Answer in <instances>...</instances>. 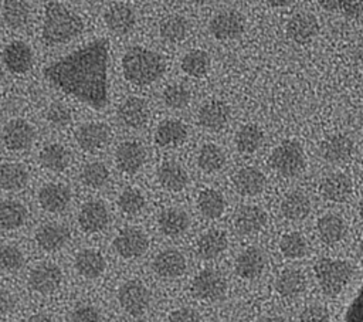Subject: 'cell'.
Listing matches in <instances>:
<instances>
[{"instance_id": "cell-3", "label": "cell", "mask_w": 363, "mask_h": 322, "mask_svg": "<svg viewBox=\"0 0 363 322\" xmlns=\"http://www.w3.org/2000/svg\"><path fill=\"white\" fill-rule=\"evenodd\" d=\"M84 30L82 18L58 1H50L44 10L43 41L47 45L65 44Z\"/></svg>"}, {"instance_id": "cell-14", "label": "cell", "mask_w": 363, "mask_h": 322, "mask_svg": "<svg viewBox=\"0 0 363 322\" xmlns=\"http://www.w3.org/2000/svg\"><path fill=\"white\" fill-rule=\"evenodd\" d=\"M104 21L112 33L123 35L133 30L136 24V16L130 6L125 3H113L105 10Z\"/></svg>"}, {"instance_id": "cell-7", "label": "cell", "mask_w": 363, "mask_h": 322, "mask_svg": "<svg viewBox=\"0 0 363 322\" xmlns=\"http://www.w3.org/2000/svg\"><path fill=\"white\" fill-rule=\"evenodd\" d=\"M227 284L223 275L214 270L200 271L191 284V292L196 298L204 301L220 299L225 292Z\"/></svg>"}, {"instance_id": "cell-30", "label": "cell", "mask_w": 363, "mask_h": 322, "mask_svg": "<svg viewBox=\"0 0 363 322\" xmlns=\"http://www.w3.org/2000/svg\"><path fill=\"white\" fill-rule=\"evenodd\" d=\"M74 265L79 275L92 279L99 277L105 271L106 264L101 252L91 248H85L77 254Z\"/></svg>"}, {"instance_id": "cell-39", "label": "cell", "mask_w": 363, "mask_h": 322, "mask_svg": "<svg viewBox=\"0 0 363 322\" xmlns=\"http://www.w3.org/2000/svg\"><path fill=\"white\" fill-rule=\"evenodd\" d=\"M159 33L160 37L169 43H180L186 38L189 33V23L184 17L179 14H172L160 21Z\"/></svg>"}, {"instance_id": "cell-20", "label": "cell", "mask_w": 363, "mask_h": 322, "mask_svg": "<svg viewBox=\"0 0 363 322\" xmlns=\"http://www.w3.org/2000/svg\"><path fill=\"white\" fill-rule=\"evenodd\" d=\"M69 240V230L64 224L45 223L35 231L37 244L45 251H57Z\"/></svg>"}, {"instance_id": "cell-37", "label": "cell", "mask_w": 363, "mask_h": 322, "mask_svg": "<svg viewBox=\"0 0 363 322\" xmlns=\"http://www.w3.org/2000/svg\"><path fill=\"white\" fill-rule=\"evenodd\" d=\"M40 162L51 172H61L69 163V152L60 143H48L40 152Z\"/></svg>"}, {"instance_id": "cell-24", "label": "cell", "mask_w": 363, "mask_h": 322, "mask_svg": "<svg viewBox=\"0 0 363 322\" xmlns=\"http://www.w3.org/2000/svg\"><path fill=\"white\" fill-rule=\"evenodd\" d=\"M265 268V255L257 247L244 250L235 261V271L244 279H254L262 274Z\"/></svg>"}, {"instance_id": "cell-35", "label": "cell", "mask_w": 363, "mask_h": 322, "mask_svg": "<svg viewBox=\"0 0 363 322\" xmlns=\"http://www.w3.org/2000/svg\"><path fill=\"white\" fill-rule=\"evenodd\" d=\"M318 233L322 241L333 244L340 241L346 234L345 221L336 214H325L318 220Z\"/></svg>"}, {"instance_id": "cell-22", "label": "cell", "mask_w": 363, "mask_h": 322, "mask_svg": "<svg viewBox=\"0 0 363 322\" xmlns=\"http://www.w3.org/2000/svg\"><path fill=\"white\" fill-rule=\"evenodd\" d=\"M71 200L69 189L64 184L50 183L41 187L38 191V201L40 206L50 213H60L67 209Z\"/></svg>"}, {"instance_id": "cell-61", "label": "cell", "mask_w": 363, "mask_h": 322, "mask_svg": "<svg viewBox=\"0 0 363 322\" xmlns=\"http://www.w3.org/2000/svg\"><path fill=\"white\" fill-rule=\"evenodd\" d=\"M359 254H360V257L363 258V240H362L360 244H359Z\"/></svg>"}, {"instance_id": "cell-43", "label": "cell", "mask_w": 363, "mask_h": 322, "mask_svg": "<svg viewBox=\"0 0 363 322\" xmlns=\"http://www.w3.org/2000/svg\"><path fill=\"white\" fill-rule=\"evenodd\" d=\"M264 142V132L257 125H245L235 135L237 149L242 153H252L259 149Z\"/></svg>"}, {"instance_id": "cell-58", "label": "cell", "mask_w": 363, "mask_h": 322, "mask_svg": "<svg viewBox=\"0 0 363 322\" xmlns=\"http://www.w3.org/2000/svg\"><path fill=\"white\" fill-rule=\"evenodd\" d=\"M268 4H271L272 7H284L291 4L294 0H267Z\"/></svg>"}, {"instance_id": "cell-8", "label": "cell", "mask_w": 363, "mask_h": 322, "mask_svg": "<svg viewBox=\"0 0 363 322\" xmlns=\"http://www.w3.org/2000/svg\"><path fill=\"white\" fill-rule=\"evenodd\" d=\"M210 33L217 40H233L244 33V17L235 10H224L217 13L208 24Z\"/></svg>"}, {"instance_id": "cell-56", "label": "cell", "mask_w": 363, "mask_h": 322, "mask_svg": "<svg viewBox=\"0 0 363 322\" xmlns=\"http://www.w3.org/2000/svg\"><path fill=\"white\" fill-rule=\"evenodd\" d=\"M16 299L11 292L0 288V315H6L14 309Z\"/></svg>"}, {"instance_id": "cell-38", "label": "cell", "mask_w": 363, "mask_h": 322, "mask_svg": "<svg viewBox=\"0 0 363 322\" xmlns=\"http://www.w3.org/2000/svg\"><path fill=\"white\" fill-rule=\"evenodd\" d=\"M28 173L20 163H3L0 166V187L4 190H20L27 184Z\"/></svg>"}, {"instance_id": "cell-49", "label": "cell", "mask_w": 363, "mask_h": 322, "mask_svg": "<svg viewBox=\"0 0 363 322\" xmlns=\"http://www.w3.org/2000/svg\"><path fill=\"white\" fill-rule=\"evenodd\" d=\"M24 264V257L21 251L14 245L0 247V270L6 272H14L20 270Z\"/></svg>"}, {"instance_id": "cell-46", "label": "cell", "mask_w": 363, "mask_h": 322, "mask_svg": "<svg viewBox=\"0 0 363 322\" xmlns=\"http://www.w3.org/2000/svg\"><path fill=\"white\" fill-rule=\"evenodd\" d=\"M108 177L109 172L106 166L101 162H91L81 172V180L84 182V184L92 189L102 187L106 183Z\"/></svg>"}, {"instance_id": "cell-9", "label": "cell", "mask_w": 363, "mask_h": 322, "mask_svg": "<svg viewBox=\"0 0 363 322\" xmlns=\"http://www.w3.org/2000/svg\"><path fill=\"white\" fill-rule=\"evenodd\" d=\"M149 241L146 234L135 227L123 228L113 240L115 251L123 258H136L146 252Z\"/></svg>"}, {"instance_id": "cell-52", "label": "cell", "mask_w": 363, "mask_h": 322, "mask_svg": "<svg viewBox=\"0 0 363 322\" xmlns=\"http://www.w3.org/2000/svg\"><path fill=\"white\" fill-rule=\"evenodd\" d=\"M346 321H363V287L360 288L357 296L352 301L350 306L346 311Z\"/></svg>"}, {"instance_id": "cell-57", "label": "cell", "mask_w": 363, "mask_h": 322, "mask_svg": "<svg viewBox=\"0 0 363 322\" xmlns=\"http://www.w3.org/2000/svg\"><path fill=\"white\" fill-rule=\"evenodd\" d=\"M318 3L326 11H337L340 9L342 0H318Z\"/></svg>"}, {"instance_id": "cell-54", "label": "cell", "mask_w": 363, "mask_h": 322, "mask_svg": "<svg viewBox=\"0 0 363 322\" xmlns=\"http://www.w3.org/2000/svg\"><path fill=\"white\" fill-rule=\"evenodd\" d=\"M339 10L346 17L356 18L363 13V0H342Z\"/></svg>"}, {"instance_id": "cell-18", "label": "cell", "mask_w": 363, "mask_h": 322, "mask_svg": "<svg viewBox=\"0 0 363 322\" xmlns=\"http://www.w3.org/2000/svg\"><path fill=\"white\" fill-rule=\"evenodd\" d=\"M109 221L108 209L99 200L86 201L78 214V223L86 233H96L106 227Z\"/></svg>"}, {"instance_id": "cell-55", "label": "cell", "mask_w": 363, "mask_h": 322, "mask_svg": "<svg viewBox=\"0 0 363 322\" xmlns=\"http://www.w3.org/2000/svg\"><path fill=\"white\" fill-rule=\"evenodd\" d=\"M201 316L191 308H179L169 315L172 322H187V321H200Z\"/></svg>"}, {"instance_id": "cell-60", "label": "cell", "mask_w": 363, "mask_h": 322, "mask_svg": "<svg viewBox=\"0 0 363 322\" xmlns=\"http://www.w3.org/2000/svg\"><path fill=\"white\" fill-rule=\"evenodd\" d=\"M359 213H360V217L363 218V199H362L360 203H359Z\"/></svg>"}, {"instance_id": "cell-51", "label": "cell", "mask_w": 363, "mask_h": 322, "mask_svg": "<svg viewBox=\"0 0 363 322\" xmlns=\"http://www.w3.org/2000/svg\"><path fill=\"white\" fill-rule=\"evenodd\" d=\"M71 321L77 322H91V321H101L99 311L92 305H81L75 308L71 313Z\"/></svg>"}, {"instance_id": "cell-6", "label": "cell", "mask_w": 363, "mask_h": 322, "mask_svg": "<svg viewBox=\"0 0 363 322\" xmlns=\"http://www.w3.org/2000/svg\"><path fill=\"white\" fill-rule=\"evenodd\" d=\"M118 299L123 311L132 316H140L146 312L150 304L149 289L138 281H128L121 285Z\"/></svg>"}, {"instance_id": "cell-15", "label": "cell", "mask_w": 363, "mask_h": 322, "mask_svg": "<svg viewBox=\"0 0 363 322\" xmlns=\"http://www.w3.org/2000/svg\"><path fill=\"white\" fill-rule=\"evenodd\" d=\"M118 167L129 174L136 173L146 160V150L138 140H126L121 143L115 153Z\"/></svg>"}, {"instance_id": "cell-50", "label": "cell", "mask_w": 363, "mask_h": 322, "mask_svg": "<svg viewBox=\"0 0 363 322\" xmlns=\"http://www.w3.org/2000/svg\"><path fill=\"white\" fill-rule=\"evenodd\" d=\"M45 116H47V121L55 128H64L69 125L72 119L69 108L61 102L51 104L45 112Z\"/></svg>"}, {"instance_id": "cell-53", "label": "cell", "mask_w": 363, "mask_h": 322, "mask_svg": "<svg viewBox=\"0 0 363 322\" xmlns=\"http://www.w3.org/2000/svg\"><path fill=\"white\" fill-rule=\"evenodd\" d=\"M302 321H328L329 312L320 305H311L301 313Z\"/></svg>"}, {"instance_id": "cell-13", "label": "cell", "mask_w": 363, "mask_h": 322, "mask_svg": "<svg viewBox=\"0 0 363 322\" xmlns=\"http://www.w3.org/2000/svg\"><path fill=\"white\" fill-rule=\"evenodd\" d=\"M35 132L24 119H11L3 129V142L10 150H23L31 146Z\"/></svg>"}, {"instance_id": "cell-59", "label": "cell", "mask_w": 363, "mask_h": 322, "mask_svg": "<svg viewBox=\"0 0 363 322\" xmlns=\"http://www.w3.org/2000/svg\"><path fill=\"white\" fill-rule=\"evenodd\" d=\"M30 321H51V318L47 315H33Z\"/></svg>"}, {"instance_id": "cell-19", "label": "cell", "mask_w": 363, "mask_h": 322, "mask_svg": "<svg viewBox=\"0 0 363 322\" xmlns=\"http://www.w3.org/2000/svg\"><path fill=\"white\" fill-rule=\"evenodd\" d=\"M118 118L128 128H140L149 119L147 105L142 98L129 96L118 108Z\"/></svg>"}, {"instance_id": "cell-23", "label": "cell", "mask_w": 363, "mask_h": 322, "mask_svg": "<svg viewBox=\"0 0 363 322\" xmlns=\"http://www.w3.org/2000/svg\"><path fill=\"white\" fill-rule=\"evenodd\" d=\"M353 153V142L346 135H332L320 145V155L329 163H343Z\"/></svg>"}, {"instance_id": "cell-42", "label": "cell", "mask_w": 363, "mask_h": 322, "mask_svg": "<svg viewBox=\"0 0 363 322\" xmlns=\"http://www.w3.org/2000/svg\"><path fill=\"white\" fill-rule=\"evenodd\" d=\"M225 163V155L214 143H207L201 146L197 155V165L206 173H213L220 170Z\"/></svg>"}, {"instance_id": "cell-34", "label": "cell", "mask_w": 363, "mask_h": 322, "mask_svg": "<svg viewBox=\"0 0 363 322\" xmlns=\"http://www.w3.org/2000/svg\"><path fill=\"white\" fill-rule=\"evenodd\" d=\"M281 211L289 220H302L311 211L309 197L302 191H291L282 200Z\"/></svg>"}, {"instance_id": "cell-26", "label": "cell", "mask_w": 363, "mask_h": 322, "mask_svg": "<svg viewBox=\"0 0 363 322\" xmlns=\"http://www.w3.org/2000/svg\"><path fill=\"white\" fill-rule=\"evenodd\" d=\"M320 193L326 200L342 203L352 193V182L343 173H332L322 180Z\"/></svg>"}, {"instance_id": "cell-29", "label": "cell", "mask_w": 363, "mask_h": 322, "mask_svg": "<svg viewBox=\"0 0 363 322\" xmlns=\"http://www.w3.org/2000/svg\"><path fill=\"white\" fill-rule=\"evenodd\" d=\"M234 186L242 196H255L265 187V176L255 167H242L234 177Z\"/></svg>"}, {"instance_id": "cell-48", "label": "cell", "mask_w": 363, "mask_h": 322, "mask_svg": "<svg viewBox=\"0 0 363 322\" xmlns=\"http://www.w3.org/2000/svg\"><path fill=\"white\" fill-rule=\"evenodd\" d=\"M118 206L123 213L135 216L143 210L145 197L139 190L128 187L121 193V196L118 199Z\"/></svg>"}, {"instance_id": "cell-32", "label": "cell", "mask_w": 363, "mask_h": 322, "mask_svg": "<svg viewBox=\"0 0 363 322\" xmlns=\"http://www.w3.org/2000/svg\"><path fill=\"white\" fill-rule=\"evenodd\" d=\"M227 248V235L220 230H210L197 240V252L204 260L217 258Z\"/></svg>"}, {"instance_id": "cell-31", "label": "cell", "mask_w": 363, "mask_h": 322, "mask_svg": "<svg viewBox=\"0 0 363 322\" xmlns=\"http://www.w3.org/2000/svg\"><path fill=\"white\" fill-rule=\"evenodd\" d=\"M189 223L190 221L186 211L174 207L163 210L157 217L160 231L169 237L182 235L189 228Z\"/></svg>"}, {"instance_id": "cell-28", "label": "cell", "mask_w": 363, "mask_h": 322, "mask_svg": "<svg viewBox=\"0 0 363 322\" xmlns=\"http://www.w3.org/2000/svg\"><path fill=\"white\" fill-rule=\"evenodd\" d=\"M186 138H187V129L184 123L176 119L163 121L162 123H159L155 133L156 143L163 148L179 146L186 140Z\"/></svg>"}, {"instance_id": "cell-62", "label": "cell", "mask_w": 363, "mask_h": 322, "mask_svg": "<svg viewBox=\"0 0 363 322\" xmlns=\"http://www.w3.org/2000/svg\"><path fill=\"white\" fill-rule=\"evenodd\" d=\"M189 3H193V4H201V3H204V1H207V0H187Z\"/></svg>"}, {"instance_id": "cell-10", "label": "cell", "mask_w": 363, "mask_h": 322, "mask_svg": "<svg viewBox=\"0 0 363 322\" xmlns=\"http://www.w3.org/2000/svg\"><path fill=\"white\" fill-rule=\"evenodd\" d=\"M3 64L13 74H24L33 67V50L24 41H11L1 54Z\"/></svg>"}, {"instance_id": "cell-16", "label": "cell", "mask_w": 363, "mask_h": 322, "mask_svg": "<svg viewBox=\"0 0 363 322\" xmlns=\"http://www.w3.org/2000/svg\"><path fill=\"white\" fill-rule=\"evenodd\" d=\"M319 31L318 20L311 13H296L292 16L286 24L288 37L298 44L309 43Z\"/></svg>"}, {"instance_id": "cell-47", "label": "cell", "mask_w": 363, "mask_h": 322, "mask_svg": "<svg viewBox=\"0 0 363 322\" xmlns=\"http://www.w3.org/2000/svg\"><path fill=\"white\" fill-rule=\"evenodd\" d=\"M190 91L183 84H170L162 94L163 102L172 109H182L190 102Z\"/></svg>"}, {"instance_id": "cell-45", "label": "cell", "mask_w": 363, "mask_h": 322, "mask_svg": "<svg viewBox=\"0 0 363 322\" xmlns=\"http://www.w3.org/2000/svg\"><path fill=\"white\" fill-rule=\"evenodd\" d=\"M308 248H309L308 241L299 233H288L279 241L281 252L284 254V257L291 260L305 257L308 252Z\"/></svg>"}, {"instance_id": "cell-27", "label": "cell", "mask_w": 363, "mask_h": 322, "mask_svg": "<svg viewBox=\"0 0 363 322\" xmlns=\"http://www.w3.org/2000/svg\"><path fill=\"white\" fill-rule=\"evenodd\" d=\"M157 179L159 183L170 191H180L186 187L189 177L183 166L177 162L167 160L162 163L157 169Z\"/></svg>"}, {"instance_id": "cell-44", "label": "cell", "mask_w": 363, "mask_h": 322, "mask_svg": "<svg viewBox=\"0 0 363 322\" xmlns=\"http://www.w3.org/2000/svg\"><path fill=\"white\" fill-rule=\"evenodd\" d=\"M210 68V57L203 50H191L182 60V70L190 77L200 78Z\"/></svg>"}, {"instance_id": "cell-1", "label": "cell", "mask_w": 363, "mask_h": 322, "mask_svg": "<svg viewBox=\"0 0 363 322\" xmlns=\"http://www.w3.org/2000/svg\"><path fill=\"white\" fill-rule=\"evenodd\" d=\"M109 41L96 38L47 65L44 78L57 89L94 109L106 106Z\"/></svg>"}, {"instance_id": "cell-36", "label": "cell", "mask_w": 363, "mask_h": 322, "mask_svg": "<svg viewBox=\"0 0 363 322\" xmlns=\"http://www.w3.org/2000/svg\"><path fill=\"white\" fill-rule=\"evenodd\" d=\"M27 218L26 207L16 200L0 201V227L4 230H14L24 224Z\"/></svg>"}, {"instance_id": "cell-5", "label": "cell", "mask_w": 363, "mask_h": 322, "mask_svg": "<svg viewBox=\"0 0 363 322\" xmlns=\"http://www.w3.org/2000/svg\"><path fill=\"white\" fill-rule=\"evenodd\" d=\"M269 162L281 176L294 177L305 167V155L296 142L284 140L272 150Z\"/></svg>"}, {"instance_id": "cell-40", "label": "cell", "mask_w": 363, "mask_h": 322, "mask_svg": "<svg viewBox=\"0 0 363 322\" xmlns=\"http://www.w3.org/2000/svg\"><path fill=\"white\" fill-rule=\"evenodd\" d=\"M197 206L204 217L217 218L225 209V200L220 191L214 189H206L199 194Z\"/></svg>"}, {"instance_id": "cell-63", "label": "cell", "mask_w": 363, "mask_h": 322, "mask_svg": "<svg viewBox=\"0 0 363 322\" xmlns=\"http://www.w3.org/2000/svg\"><path fill=\"white\" fill-rule=\"evenodd\" d=\"M362 166H363V162H362Z\"/></svg>"}, {"instance_id": "cell-64", "label": "cell", "mask_w": 363, "mask_h": 322, "mask_svg": "<svg viewBox=\"0 0 363 322\" xmlns=\"http://www.w3.org/2000/svg\"><path fill=\"white\" fill-rule=\"evenodd\" d=\"M362 34H363V30H362Z\"/></svg>"}, {"instance_id": "cell-25", "label": "cell", "mask_w": 363, "mask_h": 322, "mask_svg": "<svg viewBox=\"0 0 363 322\" xmlns=\"http://www.w3.org/2000/svg\"><path fill=\"white\" fill-rule=\"evenodd\" d=\"M267 223V216L264 210L257 206H242L237 210L234 217L235 230L240 234L250 235L258 233Z\"/></svg>"}, {"instance_id": "cell-33", "label": "cell", "mask_w": 363, "mask_h": 322, "mask_svg": "<svg viewBox=\"0 0 363 322\" xmlns=\"http://www.w3.org/2000/svg\"><path fill=\"white\" fill-rule=\"evenodd\" d=\"M305 285H306V279L303 274L294 268L284 270L278 275L275 282V288L278 294L285 298H292L299 295L305 289Z\"/></svg>"}, {"instance_id": "cell-21", "label": "cell", "mask_w": 363, "mask_h": 322, "mask_svg": "<svg viewBox=\"0 0 363 322\" xmlns=\"http://www.w3.org/2000/svg\"><path fill=\"white\" fill-rule=\"evenodd\" d=\"M153 270L163 278H176L184 272L186 260L179 250L167 248L156 255L153 261Z\"/></svg>"}, {"instance_id": "cell-41", "label": "cell", "mask_w": 363, "mask_h": 322, "mask_svg": "<svg viewBox=\"0 0 363 322\" xmlns=\"http://www.w3.org/2000/svg\"><path fill=\"white\" fill-rule=\"evenodd\" d=\"M3 20L10 28H21L28 21L30 9L24 0H4L3 3Z\"/></svg>"}, {"instance_id": "cell-11", "label": "cell", "mask_w": 363, "mask_h": 322, "mask_svg": "<svg viewBox=\"0 0 363 322\" xmlns=\"http://www.w3.org/2000/svg\"><path fill=\"white\" fill-rule=\"evenodd\" d=\"M62 281V271L58 265L51 262H43L33 268L28 277L30 287L40 294H51Z\"/></svg>"}, {"instance_id": "cell-4", "label": "cell", "mask_w": 363, "mask_h": 322, "mask_svg": "<svg viewBox=\"0 0 363 322\" xmlns=\"http://www.w3.org/2000/svg\"><path fill=\"white\" fill-rule=\"evenodd\" d=\"M320 289L328 296H336L353 277V270L343 260L320 258L313 267Z\"/></svg>"}, {"instance_id": "cell-2", "label": "cell", "mask_w": 363, "mask_h": 322, "mask_svg": "<svg viewBox=\"0 0 363 322\" xmlns=\"http://www.w3.org/2000/svg\"><path fill=\"white\" fill-rule=\"evenodd\" d=\"M122 71L126 81L145 87L157 81L164 74L166 62L156 51L133 45L123 54Z\"/></svg>"}, {"instance_id": "cell-12", "label": "cell", "mask_w": 363, "mask_h": 322, "mask_svg": "<svg viewBox=\"0 0 363 322\" xmlns=\"http://www.w3.org/2000/svg\"><path fill=\"white\" fill-rule=\"evenodd\" d=\"M111 139V129L102 122L81 125L75 132V140L81 149L94 152L102 149Z\"/></svg>"}, {"instance_id": "cell-17", "label": "cell", "mask_w": 363, "mask_h": 322, "mask_svg": "<svg viewBox=\"0 0 363 322\" xmlns=\"http://www.w3.org/2000/svg\"><path fill=\"white\" fill-rule=\"evenodd\" d=\"M197 118L203 128L208 131H220L230 119V108L224 101L211 99L200 106Z\"/></svg>"}]
</instances>
